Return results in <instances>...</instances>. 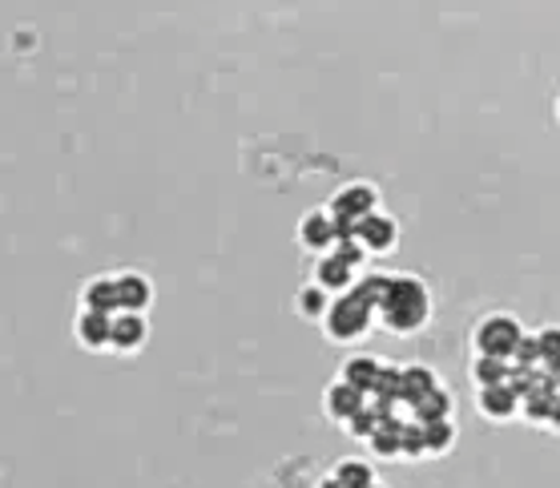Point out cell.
Masks as SVG:
<instances>
[{
    "instance_id": "cell-17",
    "label": "cell",
    "mask_w": 560,
    "mask_h": 488,
    "mask_svg": "<svg viewBox=\"0 0 560 488\" xmlns=\"http://www.w3.org/2000/svg\"><path fill=\"white\" fill-rule=\"evenodd\" d=\"M331 476L339 480L343 488H371L375 485V468L368 461H359V456H347L331 468Z\"/></svg>"
},
{
    "instance_id": "cell-18",
    "label": "cell",
    "mask_w": 560,
    "mask_h": 488,
    "mask_svg": "<svg viewBox=\"0 0 560 488\" xmlns=\"http://www.w3.org/2000/svg\"><path fill=\"white\" fill-rule=\"evenodd\" d=\"M331 291H323L318 283H306L299 295H294V307H299V315L303 319H323L327 315V307H331Z\"/></svg>"
},
{
    "instance_id": "cell-2",
    "label": "cell",
    "mask_w": 560,
    "mask_h": 488,
    "mask_svg": "<svg viewBox=\"0 0 560 488\" xmlns=\"http://www.w3.org/2000/svg\"><path fill=\"white\" fill-rule=\"evenodd\" d=\"M375 319H380V311L371 307L368 299L351 287V291H343V295L331 299V307H327V315L318 319V327H323V335H327L331 344L347 347V344H359V339L375 327Z\"/></svg>"
},
{
    "instance_id": "cell-15",
    "label": "cell",
    "mask_w": 560,
    "mask_h": 488,
    "mask_svg": "<svg viewBox=\"0 0 560 488\" xmlns=\"http://www.w3.org/2000/svg\"><path fill=\"white\" fill-rule=\"evenodd\" d=\"M440 380H435L432 368H423V363H408V368H399V404H420L428 392H435Z\"/></svg>"
},
{
    "instance_id": "cell-5",
    "label": "cell",
    "mask_w": 560,
    "mask_h": 488,
    "mask_svg": "<svg viewBox=\"0 0 560 488\" xmlns=\"http://www.w3.org/2000/svg\"><path fill=\"white\" fill-rule=\"evenodd\" d=\"M299 246L303 251H311V255H327V251H335V243H339V222H335V214L327 210V206H315V210H306L303 219H299Z\"/></svg>"
},
{
    "instance_id": "cell-4",
    "label": "cell",
    "mask_w": 560,
    "mask_h": 488,
    "mask_svg": "<svg viewBox=\"0 0 560 488\" xmlns=\"http://www.w3.org/2000/svg\"><path fill=\"white\" fill-rule=\"evenodd\" d=\"M327 210H331L335 222H339V239H347V234L355 231V222L368 219L371 210H380V190H375L371 182H347L343 190L331 194Z\"/></svg>"
},
{
    "instance_id": "cell-16",
    "label": "cell",
    "mask_w": 560,
    "mask_h": 488,
    "mask_svg": "<svg viewBox=\"0 0 560 488\" xmlns=\"http://www.w3.org/2000/svg\"><path fill=\"white\" fill-rule=\"evenodd\" d=\"M468 372H471V380H476V387H492V384H504V380H509L512 363L497 360V356H480V351H471Z\"/></svg>"
},
{
    "instance_id": "cell-8",
    "label": "cell",
    "mask_w": 560,
    "mask_h": 488,
    "mask_svg": "<svg viewBox=\"0 0 560 488\" xmlns=\"http://www.w3.org/2000/svg\"><path fill=\"white\" fill-rule=\"evenodd\" d=\"M351 239H355L368 255H387V251L399 243V222H395L392 214H383V210H371L368 219L355 222Z\"/></svg>"
},
{
    "instance_id": "cell-25",
    "label": "cell",
    "mask_w": 560,
    "mask_h": 488,
    "mask_svg": "<svg viewBox=\"0 0 560 488\" xmlns=\"http://www.w3.org/2000/svg\"><path fill=\"white\" fill-rule=\"evenodd\" d=\"M557 117H560V102H557Z\"/></svg>"
},
{
    "instance_id": "cell-19",
    "label": "cell",
    "mask_w": 560,
    "mask_h": 488,
    "mask_svg": "<svg viewBox=\"0 0 560 488\" xmlns=\"http://www.w3.org/2000/svg\"><path fill=\"white\" fill-rule=\"evenodd\" d=\"M452 440H456L452 420H432V425H423V456H444V452H452Z\"/></svg>"
},
{
    "instance_id": "cell-10",
    "label": "cell",
    "mask_w": 560,
    "mask_h": 488,
    "mask_svg": "<svg viewBox=\"0 0 560 488\" xmlns=\"http://www.w3.org/2000/svg\"><path fill=\"white\" fill-rule=\"evenodd\" d=\"M363 408H368V392H359V387L347 384V380H335V384H327V392H323V411H327V420H335V425L347 428Z\"/></svg>"
},
{
    "instance_id": "cell-12",
    "label": "cell",
    "mask_w": 560,
    "mask_h": 488,
    "mask_svg": "<svg viewBox=\"0 0 560 488\" xmlns=\"http://www.w3.org/2000/svg\"><path fill=\"white\" fill-rule=\"evenodd\" d=\"M117 303L121 311H150L153 303V283L141 270H117Z\"/></svg>"
},
{
    "instance_id": "cell-24",
    "label": "cell",
    "mask_w": 560,
    "mask_h": 488,
    "mask_svg": "<svg viewBox=\"0 0 560 488\" xmlns=\"http://www.w3.org/2000/svg\"><path fill=\"white\" fill-rule=\"evenodd\" d=\"M318 488H343V485H339L335 476H323V480H318Z\"/></svg>"
},
{
    "instance_id": "cell-1",
    "label": "cell",
    "mask_w": 560,
    "mask_h": 488,
    "mask_svg": "<svg viewBox=\"0 0 560 488\" xmlns=\"http://www.w3.org/2000/svg\"><path fill=\"white\" fill-rule=\"evenodd\" d=\"M432 319V291L420 275H392L380 299V323L392 335H416Z\"/></svg>"
},
{
    "instance_id": "cell-13",
    "label": "cell",
    "mask_w": 560,
    "mask_h": 488,
    "mask_svg": "<svg viewBox=\"0 0 560 488\" xmlns=\"http://www.w3.org/2000/svg\"><path fill=\"white\" fill-rule=\"evenodd\" d=\"M387 363L375 360V356H368V351H355V356H347L343 368H339V380H347V384H355L359 392H375L380 387V375Z\"/></svg>"
},
{
    "instance_id": "cell-14",
    "label": "cell",
    "mask_w": 560,
    "mask_h": 488,
    "mask_svg": "<svg viewBox=\"0 0 560 488\" xmlns=\"http://www.w3.org/2000/svg\"><path fill=\"white\" fill-rule=\"evenodd\" d=\"M77 303H81V307H90V311L117 315V311H121V303H117V275H93V279H85Z\"/></svg>"
},
{
    "instance_id": "cell-11",
    "label": "cell",
    "mask_w": 560,
    "mask_h": 488,
    "mask_svg": "<svg viewBox=\"0 0 560 488\" xmlns=\"http://www.w3.org/2000/svg\"><path fill=\"white\" fill-rule=\"evenodd\" d=\"M109 335H114V315L90 311V307H81L73 315L77 347H85V351H109Z\"/></svg>"
},
{
    "instance_id": "cell-3",
    "label": "cell",
    "mask_w": 560,
    "mask_h": 488,
    "mask_svg": "<svg viewBox=\"0 0 560 488\" xmlns=\"http://www.w3.org/2000/svg\"><path fill=\"white\" fill-rule=\"evenodd\" d=\"M524 339V327L512 319L509 311H492L485 319L471 327V351H480V356H497V360H509L516 356V347Z\"/></svg>"
},
{
    "instance_id": "cell-9",
    "label": "cell",
    "mask_w": 560,
    "mask_h": 488,
    "mask_svg": "<svg viewBox=\"0 0 560 488\" xmlns=\"http://www.w3.org/2000/svg\"><path fill=\"white\" fill-rule=\"evenodd\" d=\"M145 344H150V319H145V311H117L109 351H117V356H138Z\"/></svg>"
},
{
    "instance_id": "cell-7",
    "label": "cell",
    "mask_w": 560,
    "mask_h": 488,
    "mask_svg": "<svg viewBox=\"0 0 560 488\" xmlns=\"http://www.w3.org/2000/svg\"><path fill=\"white\" fill-rule=\"evenodd\" d=\"M311 283H318L323 291H331V295H343V291H351L359 283V267L351 258L339 255V251H327V255L315 258Z\"/></svg>"
},
{
    "instance_id": "cell-21",
    "label": "cell",
    "mask_w": 560,
    "mask_h": 488,
    "mask_svg": "<svg viewBox=\"0 0 560 488\" xmlns=\"http://www.w3.org/2000/svg\"><path fill=\"white\" fill-rule=\"evenodd\" d=\"M536 344H540V368L545 363H560V323H548L536 332Z\"/></svg>"
},
{
    "instance_id": "cell-26",
    "label": "cell",
    "mask_w": 560,
    "mask_h": 488,
    "mask_svg": "<svg viewBox=\"0 0 560 488\" xmlns=\"http://www.w3.org/2000/svg\"><path fill=\"white\" fill-rule=\"evenodd\" d=\"M371 488H380V485H371Z\"/></svg>"
},
{
    "instance_id": "cell-6",
    "label": "cell",
    "mask_w": 560,
    "mask_h": 488,
    "mask_svg": "<svg viewBox=\"0 0 560 488\" xmlns=\"http://www.w3.org/2000/svg\"><path fill=\"white\" fill-rule=\"evenodd\" d=\"M476 411L485 420H492V425H509V420L521 416V392L512 387V380L492 387H476Z\"/></svg>"
},
{
    "instance_id": "cell-22",
    "label": "cell",
    "mask_w": 560,
    "mask_h": 488,
    "mask_svg": "<svg viewBox=\"0 0 560 488\" xmlns=\"http://www.w3.org/2000/svg\"><path fill=\"white\" fill-rule=\"evenodd\" d=\"M512 368H540V344H536V332H524L516 356H512Z\"/></svg>"
},
{
    "instance_id": "cell-23",
    "label": "cell",
    "mask_w": 560,
    "mask_h": 488,
    "mask_svg": "<svg viewBox=\"0 0 560 488\" xmlns=\"http://www.w3.org/2000/svg\"><path fill=\"white\" fill-rule=\"evenodd\" d=\"M548 432H560V392L552 399V416H548Z\"/></svg>"
},
{
    "instance_id": "cell-20",
    "label": "cell",
    "mask_w": 560,
    "mask_h": 488,
    "mask_svg": "<svg viewBox=\"0 0 560 488\" xmlns=\"http://www.w3.org/2000/svg\"><path fill=\"white\" fill-rule=\"evenodd\" d=\"M411 408H416V420H420V425H432V420H447L452 396H447L444 387H435V392H428V396H423L420 404H411Z\"/></svg>"
}]
</instances>
